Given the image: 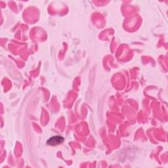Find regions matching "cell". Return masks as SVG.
<instances>
[{
  "instance_id": "obj_1",
  "label": "cell",
  "mask_w": 168,
  "mask_h": 168,
  "mask_svg": "<svg viewBox=\"0 0 168 168\" xmlns=\"http://www.w3.org/2000/svg\"><path fill=\"white\" fill-rule=\"evenodd\" d=\"M64 139L60 136H55L53 137L47 141V144L49 145L55 146L57 144H59L63 142Z\"/></svg>"
}]
</instances>
